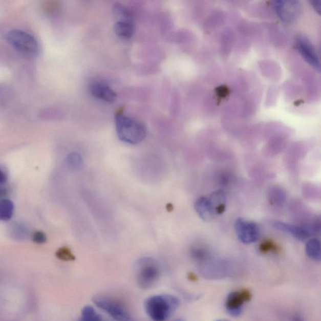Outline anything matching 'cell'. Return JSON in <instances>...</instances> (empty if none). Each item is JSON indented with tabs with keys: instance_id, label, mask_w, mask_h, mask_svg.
<instances>
[{
	"instance_id": "cell-1",
	"label": "cell",
	"mask_w": 321,
	"mask_h": 321,
	"mask_svg": "<svg viewBox=\"0 0 321 321\" xmlns=\"http://www.w3.org/2000/svg\"><path fill=\"white\" fill-rule=\"evenodd\" d=\"M177 297L170 295L150 297L145 302V309L153 321H165L179 306Z\"/></svg>"
},
{
	"instance_id": "cell-2",
	"label": "cell",
	"mask_w": 321,
	"mask_h": 321,
	"mask_svg": "<svg viewBox=\"0 0 321 321\" xmlns=\"http://www.w3.org/2000/svg\"><path fill=\"white\" fill-rule=\"evenodd\" d=\"M116 125L120 140L126 143L138 144L146 136V127L143 124L121 113L117 114Z\"/></svg>"
},
{
	"instance_id": "cell-3",
	"label": "cell",
	"mask_w": 321,
	"mask_h": 321,
	"mask_svg": "<svg viewBox=\"0 0 321 321\" xmlns=\"http://www.w3.org/2000/svg\"><path fill=\"white\" fill-rule=\"evenodd\" d=\"M137 284L142 289L152 288L158 283L161 275L160 264L152 258H143L138 260L135 266Z\"/></svg>"
},
{
	"instance_id": "cell-4",
	"label": "cell",
	"mask_w": 321,
	"mask_h": 321,
	"mask_svg": "<svg viewBox=\"0 0 321 321\" xmlns=\"http://www.w3.org/2000/svg\"><path fill=\"white\" fill-rule=\"evenodd\" d=\"M93 302L116 321H135L124 304L116 298L98 295L94 297Z\"/></svg>"
},
{
	"instance_id": "cell-5",
	"label": "cell",
	"mask_w": 321,
	"mask_h": 321,
	"mask_svg": "<svg viewBox=\"0 0 321 321\" xmlns=\"http://www.w3.org/2000/svg\"><path fill=\"white\" fill-rule=\"evenodd\" d=\"M7 40L16 50L25 55L38 54L39 45L32 35L19 30H13L8 33Z\"/></svg>"
},
{
	"instance_id": "cell-6",
	"label": "cell",
	"mask_w": 321,
	"mask_h": 321,
	"mask_svg": "<svg viewBox=\"0 0 321 321\" xmlns=\"http://www.w3.org/2000/svg\"><path fill=\"white\" fill-rule=\"evenodd\" d=\"M236 232L239 241L249 244L258 241L260 235L259 225L256 223L242 219H237L235 223Z\"/></svg>"
},
{
	"instance_id": "cell-7",
	"label": "cell",
	"mask_w": 321,
	"mask_h": 321,
	"mask_svg": "<svg viewBox=\"0 0 321 321\" xmlns=\"http://www.w3.org/2000/svg\"><path fill=\"white\" fill-rule=\"evenodd\" d=\"M252 294L249 290L242 289L231 292L226 301V308L231 315H238L241 313L243 305L251 299Z\"/></svg>"
},
{
	"instance_id": "cell-8",
	"label": "cell",
	"mask_w": 321,
	"mask_h": 321,
	"mask_svg": "<svg viewBox=\"0 0 321 321\" xmlns=\"http://www.w3.org/2000/svg\"><path fill=\"white\" fill-rule=\"evenodd\" d=\"M90 92L96 98L108 103H113L116 100L117 94L110 86L100 82H93L90 85Z\"/></svg>"
},
{
	"instance_id": "cell-9",
	"label": "cell",
	"mask_w": 321,
	"mask_h": 321,
	"mask_svg": "<svg viewBox=\"0 0 321 321\" xmlns=\"http://www.w3.org/2000/svg\"><path fill=\"white\" fill-rule=\"evenodd\" d=\"M275 227L284 232L288 233L295 238L304 241L312 235L311 230L308 228L297 227V226L287 224L283 222H275Z\"/></svg>"
},
{
	"instance_id": "cell-10",
	"label": "cell",
	"mask_w": 321,
	"mask_h": 321,
	"mask_svg": "<svg viewBox=\"0 0 321 321\" xmlns=\"http://www.w3.org/2000/svg\"><path fill=\"white\" fill-rule=\"evenodd\" d=\"M195 208L201 219L205 221L211 220L216 213L213 206L207 198H200L195 203Z\"/></svg>"
},
{
	"instance_id": "cell-11",
	"label": "cell",
	"mask_w": 321,
	"mask_h": 321,
	"mask_svg": "<svg viewBox=\"0 0 321 321\" xmlns=\"http://www.w3.org/2000/svg\"><path fill=\"white\" fill-rule=\"evenodd\" d=\"M297 48L298 51L304 58L308 61L312 66L315 68L319 69V59L315 54L314 50L310 45L303 40H299L297 42Z\"/></svg>"
},
{
	"instance_id": "cell-12",
	"label": "cell",
	"mask_w": 321,
	"mask_h": 321,
	"mask_svg": "<svg viewBox=\"0 0 321 321\" xmlns=\"http://www.w3.org/2000/svg\"><path fill=\"white\" fill-rule=\"evenodd\" d=\"M114 31L119 38L127 40L133 37L135 32V25L133 21H117L114 26Z\"/></svg>"
},
{
	"instance_id": "cell-13",
	"label": "cell",
	"mask_w": 321,
	"mask_h": 321,
	"mask_svg": "<svg viewBox=\"0 0 321 321\" xmlns=\"http://www.w3.org/2000/svg\"><path fill=\"white\" fill-rule=\"evenodd\" d=\"M9 234L16 241H24L30 235V228L24 223H13L9 228Z\"/></svg>"
},
{
	"instance_id": "cell-14",
	"label": "cell",
	"mask_w": 321,
	"mask_h": 321,
	"mask_svg": "<svg viewBox=\"0 0 321 321\" xmlns=\"http://www.w3.org/2000/svg\"><path fill=\"white\" fill-rule=\"evenodd\" d=\"M15 206L12 201L8 199L0 200V221L7 222L12 219Z\"/></svg>"
},
{
	"instance_id": "cell-15",
	"label": "cell",
	"mask_w": 321,
	"mask_h": 321,
	"mask_svg": "<svg viewBox=\"0 0 321 321\" xmlns=\"http://www.w3.org/2000/svg\"><path fill=\"white\" fill-rule=\"evenodd\" d=\"M306 252L309 258L314 261H320V243L319 240L312 239L307 243Z\"/></svg>"
},
{
	"instance_id": "cell-16",
	"label": "cell",
	"mask_w": 321,
	"mask_h": 321,
	"mask_svg": "<svg viewBox=\"0 0 321 321\" xmlns=\"http://www.w3.org/2000/svg\"><path fill=\"white\" fill-rule=\"evenodd\" d=\"M66 164L70 169H79L83 164L82 156L78 153H70L66 158Z\"/></svg>"
},
{
	"instance_id": "cell-17",
	"label": "cell",
	"mask_w": 321,
	"mask_h": 321,
	"mask_svg": "<svg viewBox=\"0 0 321 321\" xmlns=\"http://www.w3.org/2000/svg\"><path fill=\"white\" fill-rule=\"evenodd\" d=\"M80 321H103L101 315L90 306L83 308Z\"/></svg>"
},
{
	"instance_id": "cell-18",
	"label": "cell",
	"mask_w": 321,
	"mask_h": 321,
	"mask_svg": "<svg viewBox=\"0 0 321 321\" xmlns=\"http://www.w3.org/2000/svg\"><path fill=\"white\" fill-rule=\"evenodd\" d=\"M113 12L118 21H133V15L126 7L121 4H117L113 8Z\"/></svg>"
},
{
	"instance_id": "cell-19",
	"label": "cell",
	"mask_w": 321,
	"mask_h": 321,
	"mask_svg": "<svg viewBox=\"0 0 321 321\" xmlns=\"http://www.w3.org/2000/svg\"><path fill=\"white\" fill-rule=\"evenodd\" d=\"M56 256L61 261L69 262L74 261L75 256L70 248L67 247H63L59 248L55 253Z\"/></svg>"
},
{
	"instance_id": "cell-20",
	"label": "cell",
	"mask_w": 321,
	"mask_h": 321,
	"mask_svg": "<svg viewBox=\"0 0 321 321\" xmlns=\"http://www.w3.org/2000/svg\"><path fill=\"white\" fill-rule=\"evenodd\" d=\"M260 250L262 253H267L270 252H277L278 248L272 241H266L260 245Z\"/></svg>"
},
{
	"instance_id": "cell-21",
	"label": "cell",
	"mask_w": 321,
	"mask_h": 321,
	"mask_svg": "<svg viewBox=\"0 0 321 321\" xmlns=\"http://www.w3.org/2000/svg\"><path fill=\"white\" fill-rule=\"evenodd\" d=\"M32 240L36 244H44L46 243L47 238L46 233L43 231H37L33 234Z\"/></svg>"
},
{
	"instance_id": "cell-22",
	"label": "cell",
	"mask_w": 321,
	"mask_h": 321,
	"mask_svg": "<svg viewBox=\"0 0 321 321\" xmlns=\"http://www.w3.org/2000/svg\"><path fill=\"white\" fill-rule=\"evenodd\" d=\"M8 180L7 175L4 170L0 168V185L7 182Z\"/></svg>"
},
{
	"instance_id": "cell-23",
	"label": "cell",
	"mask_w": 321,
	"mask_h": 321,
	"mask_svg": "<svg viewBox=\"0 0 321 321\" xmlns=\"http://www.w3.org/2000/svg\"><path fill=\"white\" fill-rule=\"evenodd\" d=\"M173 205L172 203H167L166 205V210L167 211L171 212L173 210Z\"/></svg>"
},
{
	"instance_id": "cell-24",
	"label": "cell",
	"mask_w": 321,
	"mask_h": 321,
	"mask_svg": "<svg viewBox=\"0 0 321 321\" xmlns=\"http://www.w3.org/2000/svg\"><path fill=\"white\" fill-rule=\"evenodd\" d=\"M188 277L189 279H190V280L192 281H196L197 280L196 275H195L194 273H189Z\"/></svg>"
},
{
	"instance_id": "cell-25",
	"label": "cell",
	"mask_w": 321,
	"mask_h": 321,
	"mask_svg": "<svg viewBox=\"0 0 321 321\" xmlns=\"http://www.w3.org/2000/svg\"><path fill=\"white\" fill-rule=\"evenodd\" d=\"M294 321H303L300 317H295L294 319Z\"/></svg>"
},
{
	"instance_id": "cell-26",
	"label": "cell",
	"mask_w": 321,
	"mask_h": 321,
	"mask_svg": "<svg viewBox=\"0 0 321 321\" xmlns=\"http://www.w3.org/2000/svg\"><path fill=\"white\" fill-rule=\"evenodd\" d=\"M176 321H183L182 320H176Z\"/></svg>"
},
{
	"instance_id": "cell-27",
	"label": "cell",
	"mask_w": 321,
	"mask_h": 321,
	"mask_svg": "<svg viewBox=\"0 0 321 321\" xmlns=\"http://www.w3.org/2000/svg\"><path fill=\"white\" fill-rule=\"evenodd\" d=\"M217 321H228V320H217Z\"/></svg>"
}]
</instances>
